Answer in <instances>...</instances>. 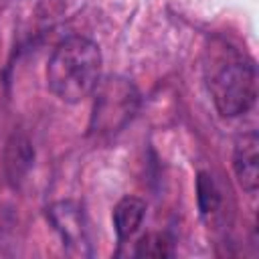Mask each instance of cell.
Returning a JSON list of instances; mask_svg holds the SVG:
<instances>
[{"instance_id": "cell-6", "label": "cell", "mask_w": 259, "mask_h": 259, "mask_svg": "<svg viewBox=\"0 0 259 259\" xmlns=\"http://www.w3.org/2000/svg\"><path fill=\"white\" fill-rule=\"evenodd\" d=\"M144 214H146V202L136 198V196H125L115 204V208H113V227H115V233H117L119 241L130 239L138 231V227L144 221Z\"/></svg>"}, {"instance_id": "cell-7", "label": "cell", "mask_w": 259, "mask_h": 259, "mask_svg": "<svg viewBox=\"0 0 259 259\" xmlns=\"http://www.w3.org/2000/svg\"><path fill=\"white\" fill-rule=\"evenodd\" d=\"M30 160H32V152L28 148V142L24 138H12L6 150V170L10 180H20L28 170Z\"/></svg>"}, {"instance_id": "cell-4", "label": "cell", "mask_w": 259, "mask_h": 259, "mask_svg": "<svg viewBox=\"0 0 259 259\" xmlns=\"http://www.w3.org/2000/svg\"><path fill=\"white\" fill-rule=\"evenodd\" d=\"M47 217L57 229V233L61 235L63 245L83 255L89 243H87V229H85V217L81 206L71 200H63L47 208Z\"/></svg>"}, {"instance_id": "cell-2", "label": "cell", "mask_w": 259, "mask_h": 259, "mask_svg": "<svg viewBox=\"0 0 259 259\" xmlns=\"http://www.w3.org/2000/svg\"><path fill=\"white\" fill-rule=\"evenodd\" d=\"M208 91L225 117L247 113L257 97V71L251 59L235 49H221L206 65Z\"/></svg>"}, {"instance_id": "cell-5", "label": "cell", "mask_w": 259, "mask_h": 259, "mask_svg": "<svg viewBox=\"0 0 259 259\" xmlns=\"http://www.w3.org/2000/svg\"><path fill=\"white\" fill-rule=\"evenodd\" d=\"M257 146H259L257 134L255 132H249V134H243L237 140L235 152H233V168H235L237 180L243 186V190H247L249 194H255L257 182H259Z\"/></svg>"}, {"instance_id": "cell-3", "label": "cell", "mask_w": 259, "mask_h": 259, "mask_svg": "<svg viewBox=\"0 0 259 259\" xmlns=\"http://www.w3.org/2000/svg\"><path fill=\"white\" fill-rule=\"evenodd\" d=\"M97 97L91 115V132L113 134L121 130L138 109V91L136 87L121 77H109L95 87Z\"/></svg>"}, {"instance_id": "cell-9", "label": "cell", "mask_w": 259, "mask_h": 259, "mask_svg": "<svg viewBox=\"0 0 259 259\" xmlns=\"http://www.w3.org/2000/svg\"><path fill=\"white\" fill-rule=\"evenodd\" d=\"M219 202H221V196H219V190H217L214 182L210 180V176L208 174H198V204H200V210L204 214L214 212L219 208Z\"/></svg>"}, {"instance_id": "cell-1", "label": "cell", "mask_w": 259, "mask_h": 259, "mask_svg": "<svg viewBox=\"0 0 259 259\" xmlns=\"http://www.w3.org/2000/svg\"><path fill=\"white\" fill-rule=\"evenodd\" d=\"M101 75V51L85 36L61 40L47 65V85L65 103H77L95 91Z\"/></svg>"}, {"instance_id": "cell-8", "label": "cell", "mask_w": 259, "mask_h": 259, "mask_svg": "<svg viewBox=\"0 0 259 259\" xmlns=\"http://www.w3.org/2000/svg\"><path fill=\"white\" fill-rule=\"evenodd\" d=\"M172 251V243L168 237L160 235V233H152L140 239L138 247H136V255L142 257H170Z\"/></svg>"}]
</instances>
